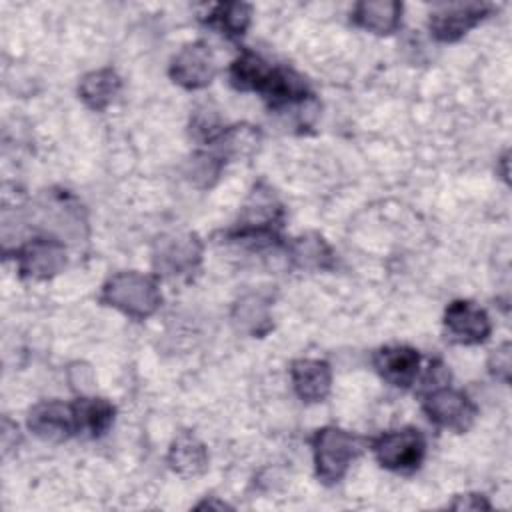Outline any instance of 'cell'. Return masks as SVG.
<instances>
[{
    "mask_svg": "<svg viewBox=\"0 0 512 512\" xmlns=\"http://www.w3.org/2000/svg\"><path fill=\"white\" fill-rule=\"evenodd\" d=\"M314 464L316 474L324 484L338 482L352 460H356L362 452V440L342 428L326 426L314 434Z\"/></svg>",
    "mask_w": 512,
    "mask_h": 512,
    "instance_id": "6da1fadb",
    "label": "cell"
},
{
    "mask_svg": "<svg viewBox=\"0 0 512 512\" xmlns=\"http://www.w3.org/2000/svg\"><path fill=\"white\" fill-rule=\"evenodd\" d=\"M102 300L128 316L146 318L156 312L162 296L152 278L138 272H120L106 282Z\"/></svg>",
    "mask_w": 512,
    "mask_h": 512,
    "instance_id": "7a4b0ae2",
    "label": "cell"
},
{
    "mask_svg": "<svg viewBox=\"0 0 512 512\" xmlns=\"http://www.w3.org/2000/svg\"><path fill=\"white\" fill-rule=\"evenodd\" d=\"M372 448L380 466L396 472H408L418 468V464L422 462L426 442L420 430L402 428L382 434Z\"/></svg>",
    "mask_w": 512,
    "mask_h": 512,
    "instance_id": "3957f363",
    "label": "cell"
},
{
    "mask_svg": "<svg viewBox=\"0 0 512 512\" xmlns=\"http://www.w3.org/2000/svg\"><path fill=\"white\" fill-rule=\"evenodd\" d=\"M424 412L434 424L456 432L468 430L476 416V408L468 396L450 386L434 388L424 400Z\"/></svg>",
    "mask_w": 512,
    "mask_h": 512,
    "instance_id": "277c9868",
    "label": "cell"
},
{
    "mask_svg": "<svg viewBox=\"0 0 512 512\" xmlns=\"http://www.w3.org/2000/svg\"><path fill=\"white\" fill-rule=\"evenodd\" d=\"M216 74V62L210 48L204 42L184 46L170 64V76L176 84L198 90L212 82Z\"/></svg>",
    "mask_w": 512,
    "mask_h": 512,
    "instance_id": "5b68a950",
    "label": "cell"
},
{
    "mask_svg": "<svg viewBox=\"0 0 512 512\" xmlns=\"http://www.w3.org/2000/svg\"><path fill=\"white\" fill-rule=\"evenodd\" d=\"M28 428L44 440H64L78 432L76 406L58 400L42 402L30 410Z\"/></svg>",
    "mask_w": 512,
    "mask_h": 512,
    "instance_id": "8992f818",
    "label": "cell"
},
{
    "mask_svg": "<svg viewBox=\"0 0 512 512\" xmlns=\"http://www.w3.org/2000/svg\"><path fill=\"white\" fill-rule=\"evenodd\" d=\"M488 8L484 4H446L430 14V32L442 42H454L474 28Z\"/></svg>",
    "mask_w": 512,
    "mask_h": 512,
    "instance_id": "52a82bcc",
    "label": "cell"
},
{
    "mask_svg": "<svg viewBox=\"0 0 512 512\" xmlns=\"http://www.w3.org/2000/svg\"><path fill=\"white\" fill-rule=\"evenodd\" d=\"M444 324L448 334L462 344H478L490 336L488 314L468 300H456L446 308Z\"/></svg>",
    "mask_w": 512,
    "mask_h": 512,
    "instance_id": "ba28073f",
    "label": "cell"
},
{
    "mask_svg": "<svg viewBox=\"0 0 512 512\" xmlns=\"http://www.w3.org/2000/svg\"><path fill=\"white\" fill-rule=\"evenodd\" d=\"M202 246L192 234H172L160 238L154 264L164 274H184L200 262Z\"/></svg>",
    "mask_w": 512,
    "mask_h": 512,
    "instance_id": "9c48e42d",
    "label": "cell"
},
{
    "mask_svg": "<svg viewBox=\"0 0 512 512\" xmlns=\"http://www.w3.org/2000/svg\"><path fill=\"white\" fill-rule=\"evenodd\" d=\"M374 366L386 382L408 388L418 376L420 354L410 346H384L376 352Z\"/></svg>",
    "mask_w": 512,
    "mask_h": 512,
    "instance_id": "30bf717a",
    "label": "cell"
},
{
    "mask_svg": "<svg viewBox=\"0 0 512 512\" xmlns=\"http://www.w3.org/2000/svg\"><path fill=\"white\" fill-rule=\"evenodd\" d=\"M66 266V250L58 240L36 238L20 250V270L32 278H50Z\"/></svg>",
    "mask_w": 512,
    "mask_h": 512,
    "instance_id": "8fae6325",
    "label": "cell"
},
{
    "mask_svg": "<svg viewBox=\"0 0 512 512\" xmlns=\"http://www.w3.org/2000/svg\"><path fill=\"white\" fill-rule=\"evenodd\" d=\"M290 378L294 392L304 402H322L330 392V366L322 360L302 358L296 360L290 368Z\"/></svg>",
    "mask_w": 512,
    "mask_h": 512,
    "instance_id": "7c38bea8",
    "label": "cell"
},
{
    "mask_svg": "<svg viewBox=\"0 0 512 512\" xmlns=\"http://www.w3.org/2000/svg\"><path fill=\"white\" fill-rule=\"evenodd\" d=\"M168 464L180 476H196L206 470L208 452L198 438L192 434H182L170 446Z\"/></svg>",
    "mask_w": 512,
    "mask_h": 512,
    "instance_id": "4fadbf2b",
    "label": "cell"
},
{
    "mask_svg": "<svg viewBox=\"0 0 512 512\" xmlns=\"http://www.w3.org/2000/svg\"><path fill=\"white\" fill-rule=\"evenodd\" d=\"M402 4L390 2V0H378V2H360L354 8V20L364 30H370L374 34H390L400 24Z\"/></svg>",
    "mask_w": 512,
    "mask_h": 512,
    "instance_id": "5bb4252c",
    "label": "cell"
},
{
    "mask_svg": "<svg viewBox=\"0 0 512 512\" xmlns=\"http://www.w3.org/2000/svg\"><path fill=\"white\" fill-rule=\"evenodd\" d=\"M118 92H120V78L114 70H108V68L86 74L78 86L80 98L92 110L106 108L116 98Z\"/></svg>",
    "mask_w": 512,
    "mask_h": 512,
    "instance_id": "9a60e30c",
    "label": "cell"
},
{
    "mask_svg": "<svg viewBox=\"0 0 512 512\" xmlns=\"http://www.w3.org/2000/svg\"><path fill=\"white\" fill-rule=\"evenodd\" d=\"M272 70L260 56L246 52L242 54L238 60H234L232 68H230V78L232 84L240 90H258L264 92Z\"/></svg>",
    "mask_w": 512,
    "mask_h": 512,
    "instance_id": "2e32d148",
    "label": "cell"
},
{
    "mask_svg": "<svg viewBox=\"0 0 512 512\" xmlns=\"http://www.w3.org/2000/svg\"><path fill=\"white\" fill-rule=\"evenodd\" d=\"M234 322L240 330H246L254 336L264 334L270 328V312L266 300H262L256 294L238 300L234 308Z\"/></svg>",
    "mask_w": 512,
    "mask_h": 512,
    "instance_id": "e0dca14e",
    "label": "cell"
},
{
    "mask_svg": "<svg viewBox=\"0 0 512 512\" xmlns=\"http://www.w3.org/2000/svg\"><path fill=\"white\" fill-rule=\"evenodd\" d=\"M78 430H88L92 436H100L114 420V408L102 398H82L76 404Z\"/></svg>",
    "mask_w": 512,
    "mask_h": 512,
    "instance_id": "ac0fdd59",
    "label": "cell"
},
{
    "mask_svg": "<svg viewBox=\"0 0 512 512\" xmlns=\"http://www.w3.org/2000/svg\"><path fill=\"white\" fill-rule=\"evenodd\" d=\"M292 258L300 268H328L332 262V252L322 236L304 234L292 244Z\"/></svg>",
    "mask_w": 512,
    "mask_h": 512,
    "instance_id": "d6986e66",
    "label": "cell"
},
{
    "mask_svg": "<svg viewBox=\"0 0 512 512\" xmlns=\"http://www.w3.org/2000/svg\"><path fill=\"white\" fill-rule=\"evenodd\" d=\"M216 140L220 144V150L226 156L238 158V156H246V154L254 152L258 142H260V136L250 126H234V128H230L226 132L222 130Z\"/></svg>",
    "mask_w": 512,
    "mask_h": 512,
    "instance_id": "ffe728a7",
    "label": "cell"
},
{
    "mask_svg": "<svg viewBox=\"0 0 512 512\" xmlns=\"http://www.w3.org/2000/svg\"><path fill=\"white\" fill-rule=\"evenodd\" d=\"M210 22L226 34H244L250 22V6L246 4H220L214 8Z\"/></svg>",
    "mask_w": 512,
    "mask_h": 512,
    "instance_id": "44dd1931",
    "label": "cell"
},
{
    "mask_svg": "<svg viewBox=\"0 0 512 512\" xmlns=\"http://www.w3.org/2000/svg\"><path fill=\"white\" fill-rule=\"evenodd\" d=\"M488 366L496 374V378H502L504 382L510 380V344L508 342H504L492 352Z\"/></svg>",
    "mask_w": 512,
    "mask_h": 512,
    "instance_id": "7402d4cb",
    "label": "cell"
},
{
    "mask_svg": "<svg viewBox=\"0 0 512 512\" xmlns=\"http://www.w3.org/2000/svg\"><path fill=\"white\" fill-rule=\"evenodd\" d=\"M452 508H458V510H478V508H490L488 502H484L482 496H458L456 502L450 504Z\"/></svg>",
    "mask_w": 512,
    "mask_h": 512,
    "instance_id": "603a6c76",
    "label": "cell"
}]
</instances>
